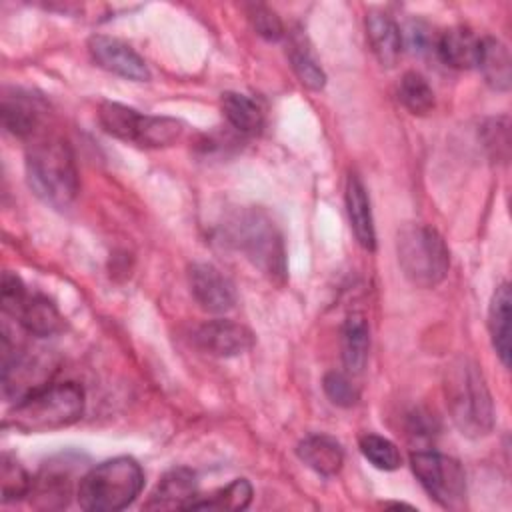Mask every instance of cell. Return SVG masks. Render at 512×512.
<instances>
[{"label": "cell", "instance_id": "44dd1931", "mask_svg": "<svg viewBox=\"0 0 512 512\" xmlns=\"http://www.w3.org/2000/svg\"><path fill=\"white\" fill-rule=\"evenodd\" d=\"M370 328L362 314L352 312L340 330V354L348 374H360L368 362Z\"/></svg>", "mask_w": 512, "mask_h": 512}, {"label": "cell", "instance_id": "d4e9b609", "mask_svg": "<svg viewBox=\"0 0 512 512\" xmlns=\"http://www.w3.org/2000/svg\"><path fill=\"white\" fill-rule=\"evenodd\" d=\"M252 486L246 478H236L206 498H194L186 510H244L252 502Z\"/></svg>", "mask_w": 512, "mask_h": 512}, {"label": "cell", "instance_id": "484cf974", "mask_svg": "<svg viewBox=\"0 0 512 512\" xmlns=\"http://www.w3.org/2000/svg\"><path fill=\"white\" fill-rule=\"evenodd\" d=\"M288 60L296 74V78L308 90H322L326 86V74L318 60L314 58L312 50L300 36H292L288 42Z\"/></svg>", "mask_w": 512, "mask_h": 512}, {"label": "cell", "instance_id": "7a4b0ae2", "mask_svg": "<svg viewBox=\"0 0 512 512\" xmlns=\"http://www.w3.org/2000/svg\"><path fill=\"white\" fill-rule=\"evenodd\" d=\"M26 180L44 204L68 208L78 194V170L68 142L56 136L36 140L26 152Z\"/></svg>", "mask_w": 512, "mask_h": 512}, {"label": "cell", "instance_id": "4316f807", "mask_svg": "<svg viewBox=\"0 0 512 512\" xmlns=\"http://www.w3.org/2000/svg\"><path fill=\"white\" fill-rule=\"evenodd\" d=\"M398 100L414 116H426L434 108V90L418 72H406L398 84Z\"/></svg>", "mask_w": 512, "mask_h": 512}, {"label": "cell", "instance_id": "83f0119b", "mask_svg": "<svg viewBox=\"0 0 512 512\" xmlns=\"http://www.w3.org/2000/svg\"><path fill=\"white\" fill-rule=\"evenodd\" d=\"M358 446H360L362 456L378 470L390 472V470L400 468V464H402V454H400L398 446L380 434H374V432L362 434L358 440Z\"/></svg>", "mask_w": 512, "mask_h": 512}, {"label": "cell", "instance_id": "5b68a950", "mask_svg": "<svg viewBox=\"0 0 512 512\" xmlns=\"http://www.w3.org/2000/svg\"><path fill=\"white\" fill-rule=\"evenodd\" d=\"M230 242L270 280H286L284 240L274 220L260 208H246L228 222Z\"/></svg>", "mask_w": 512, "mask_h": 512}, {"label": "cell", "instance_id": "f546056e", "mask_svg": "<svg viewBox=\"0 0 512 512\" xmlns=\"http://www.w3.org/2000/svg\"><path fill=\"white\" fill-rule=\"evenodd\" d=\"M322 388L328 400L340 408H350L360 398V392L354 386V382L348 378V374L342 372H328L322 380Z\"/></svg>", "mask_w": 512, "mask_h": 512}, {"label": "cell", "instance_id": "7402d4cb", "mask_svg": "<svg viewBox=\"0 0 512 512\" xmlns=\"http://www.w3.org/2000/svg\"><path fill=\"white\" fill-rule=\"evenodd\" d=\"M510 286L508 282H502L490 300L488 308V330L492 346L500 358V362L508 368L510 366Z\"/></svg>", "mask_w": 512, "mask_h": 512}, {"label": "cell", "instance_id": "2e32d148", "mask_svg": "<svg viewBox=\"0 0 512 512\" xmlns=\"http://www.w3.org/2000/svg\"><path fill=\"white\" fill-rule=\"evenodd\" d=\"M196 498V476L188 468H174L162 476L152 490L146 510H186Z\"/></svg>", "mask_w": 512, "mask_h": 512}, {"label": "cell", "instance_id": "ac0fdd59", "mask_svg": "<svg viewBox=\"0 0 512 512\" xmlns=\"http://www.w3.org/2000/svg\"><path fill=\"white\" fill-rule=\"evenodd\" d=\"M72 492V474L68 466L46 464L32 482L30 500L40 510L64 508Z\"/></svg>", "mask_w": 512, "mask_h": 512}, {"label": "cell", "instance_id": "5bb4252c", "mask_svg": "<svg viewBox=\"0 0 512 512\" xmlns=\"http://www.w3.org/2000/svg\"><path fill=\"white\" fill-rule=\"evenodd\" d=\"M364 26L370 50L376 60L386 68L396 66L402 56V32L396 20L382 10H370L366 14Z\"/></svg>", "mask_w": 512, "mask_h": 512}, {"label": "cell", "instance_id": "4fadbf2b", "mask_svg": "<svg viewBox=\"0 0 512 512\" xmlns=\"http://www.w3.org/2000/svg\"><path fill=\"white\" fill-rule=\"evenodd\" d=\"M188 286L194 300L212 314H222L234 308L236 288L214 264L194 262L188 268Z\"/></svg>", "mask_w": 512, "mask_h": 512}, {"label": "cell", "instance_id": "6da1fadb", "mask_svg": "<svg viewBox=\"0 0 512 512\" xmlns=\"http://www.w3.org/2000/svg\"><path fill=\"white\" fill-rule=\"evenodd\" d=\"M444 396L452 422L468 438H482L494 428V404L476 362L456 358L444 372Z\"/></svg>", "mask_w": 512, "mask_h": 512}, {"label": "cell", "instance_id": "3957f363", "mask_svg": "<svg viewBox=\"0 0 512 512\" xmlns=\"http://www.w3.org/2000/svg\"><path fill=\"white\" fill-rule=\"evenodd\" d=\"M84 390L76 382L44 384L20 398L6 416V424L20 432H50L80 420Z\"/></svg>", "mask_w": 512, "mask_h": 512}, {"label": "cell", "instance_id": "277c9868", "mask_svg": "<svg viewBox=\"0 0 512 512\" xmlns=\"http://www.w3.org/2000/svg\"><path fill=\"white\" fill-rule=\"evenodd\" d=\"M144 486V472L130 456H116L90 468L78 486V504L88 512H118L130 506Z\"/></svg>", "mask_w": 512, "mask_h": 512}, {"label": "cell", "instance_id": "7c38bea8", "mask_svg": "<svg viewBox=\"0 0 512 512\" xmlns=\"http://www.w3.org/2000/svg\"><path fill=\"white\" fill-rule=\"evenodd\" d=\"M88 52L90 58L104 70L134 80V82H146L150 78V70L144 62V58L126 42L106 36V34H94L88 38Z\"/></svg>", "mask_w": 512, "mask_h": 512}, {"label": "cell", "instance_id": "8992f818", "mask_svg": "<svg viewBox=\"0 0 512 512\" xmlns=\"http://www.w3.org/2000/svg\"><path fill=\"white\" fill-rule=\"evenodd\" d=\"M396 256L406 280L418 288L438 286L450 268L444 238L426 224H406L398 230Z\"/></svg>", "mask_w": 512, "mask_h": 512}, {"label": "cell", "instance_id": "4dcf8cb0", "mask_svg": "<svg viewBox=\"0 0 512 512\" xmlns=\"http://www.w3.org/2000/svg\"><path fill=\"white\" fill-rule=\"evenodd\" d=\"M248 20H250L252 28L256 30V34L262 36L264 40L276 42L284 36V26H282L280 16L264 4L248 6Z\"/></svg>", "mask_w": 512, "mask_h": 512}, {"label": "cell", "instance_id": "52a82bcc", "mask_svg": "<svg viewBox=\"0 0 512 512\" xmlns=\"http://www.w3.org/2000/svg\"><path fill=\"white\" fill-rule=\"evenodd\" d=\"M98 122L106 134L140 148L172 146L184 132L182 122L176 118L142 114L120 102H102Z\"/></svg>", "mask_w": 512, "mask_h": 512}, {"label": "cell", "instance_id": "603a6c76", "mask_svg": "<svg viewBox=\"0 0 512 512\" xmlns=\"http://www.w3.org/2000/svg\"><path fill=\"white\" fill-rule=\"evenodd\" d=\"M476 68L482 72L490 88L500 92H506L510 88V78H512L510 52L506 44H502L498 38H492V36L482 38Z\"/></svg>", "mask_w": 512, "mask_h": 512}, {"label": "cell", "instance_id": "30bf717a", "mask_svg": "<svg viewBox=\"0 0 512 512\" xmlns=\"http://www.w3.org/2000/svg\"><path fill=\"white\" fill-rule=\"evenodd\" d=\"M46 378V364L40 358L16 348L8 336H2V394L8 400L18 402L32 390L48 384Z\"/></svg>", "mask_w": 512, "mask_h": 512}, {"label": "cell", "instance_id": "e0dca14e", "mask_svg": "<svg viewBox=\"0 0 512 512\" xmlns=\"http://www.w3.org/2000/svg\"><path fill=\"white\" fill-rule=\"evenodd\" d=\"M344 200H346V212H348V220H350L354 238L358 240V244L364 250L372 252L376 248V232H374L370 198H368L364 182L356 174H350L346 180Z\"/></svg>", "mask_w": 512, "mask_h": 512}, {"label": "cell", "instance_id": "9a60e30c", "mask_svg": "<svg viewBox=\"0 0 512 512\" xmlns=\"http://www.w3.org/2000/svg\"><path fill=\"white\" fill-rule=\"evenodd\" d=\"M482 38L476 36L470 28L454 26L444 30L434 42L438 58L456 70H470L478 66Z\"/></svg>", "mask_w": 512, "mask_h": 512}, {"label": "cell", "instance_id": "d6986e66", "mask_svg": "<svg viewBox=\"0 0 512 512\" xmlns=\"http://www.w3.org/2000/svg\"><path fill=\"white\" fill-rule=\"evenodd\" d=\"M0 114H2V124L10 134L18 138H28L36 132L40 124L42 106L38 98L16 90L14 94L2 96Z\"/></svg>", "mask_w": 512, "mask_h": 512}, {"label": "cell", "instance_id": "ba28073f", "mask_svg": "<svg viewBox=\"0 0 512 512\" xmlns=\"http://www.w3.org/2000/svg\"><path fill=\"white\" fill-rule=\"evenodd\" d=\"M410 468L428 496L446 510H462L466 504V474L452 456L418 450L410 454Z\"/></svg>", "mask_w": 512, "mask_h": 512}, {"label": "cell", "instance_id": "9c48e42d", "mask_svg": "<svg viewBox=\"0 0 512 512\" xmlns=\"http://www.w3.org/2000/svg\"><path fill=\"white\" fill-rule=\"evenodd\" d=\"M0 304L2 312L16 318L20 326L34 336H52L62 330V316L58 308L42 294H30L24 282L12 274H2L0 288Z\"/></svg>", "mask_w": 512, "mask_h": 512}, {"label": "cell", "instance_id": "f1b7e54d", "mask_svg": "<svg viewBox=\"0 0 512 512\" xmlns=\"http://www.w3.org/2000/svg\"><path fill=\"white\" fill-rule=\"evenodd\" d=\"M32 482L34 480L16 458H12L10 454L2 456V466H0L2 502H14V500H22L24 496H30Z\"/></svg>", "mask_w": 512, "mask_h": 512}, {"label": "cell", "instance_id": "cb8c5ba5", "mask_svg": "<svg viewBox=\"0 0 512 512\" xmlns=\"http://www.w3.org/2000/svg\"><path fill=\"white\" fill-rule=\"evenodd\" d=\"M220 106H222L224 118L236 132L244 136H256L262 130L264 116L260 106L252 98L240 92H226L222 94Z\"/></svg>", "mask_w": 512, "mask_h": 512}, {"label": "cell", "instance_id": "8fae6325", "mask_svg": "<svg viewBox=\"0 0 512 512\" xmlns=\"http://www.w3.org/2000/svg\"><path fill=\"white\" fill-rule=\"evenodd\" d=\"M192 342L210 356L232 358L248 352L254 346V334L244 324L216 318L196 326L192 330Z\"/></svg>", "mask_w": 512, "mask_h": 512}, {"label": "cell", "instance_id": "ffe728a7", "mask_svg": "<svg viewBox=\"0 0 512 512\" xmlns=\"http://www.w3.org/2000/svg\"><path fill=\"white\" fill-rule=\"evenodd\" d=\"M298 458L322 476H334L344 464V450L340 442L328 434H310L296 446Z\"/></svg>", "mask_w": 512, "mask_h": 512}, {"label": "cell", "instance_id": "1f68e13d", "mask_svg": "<svg viewBox=\"0 0 512 512\" xmlns=\"http://www.w3.org/2000/svg\"><path fill=\"white\" fill-rule=\"evenodd\" d=\"M486 148L492 150L494 158H500L498 148H502V152L506 154L508 150V126H506V118H496L490 122V126H486Z\"/></svg>", "mask_w": 512, "mask_h": 512}]
</instances>
